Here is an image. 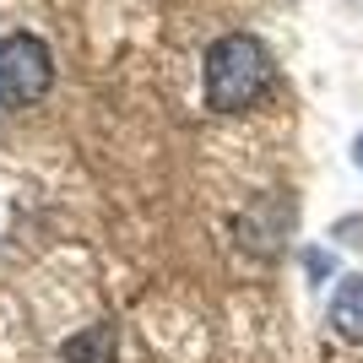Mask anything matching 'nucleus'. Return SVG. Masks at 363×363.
<instances>
[{"mask_svg": "<svg viewBox=\"0 0 363 363\" xmlns=\"http://www.w3.org/2000/svg\"><path fill=\"white\" fill-rule=\"evenodd\" d=\"M352 163H358V174H363V136L352 141Z\"/></svg>", "mask_w": 363, "mask_h": 363, "instance_id": "obj_5", "label": "nucleus"}, {"mask_svg": "<svg viewBox=\"0 0 363 363\" xmlns=\"http://www.w3.org/2000/svg\"><path fill=\"white\" fill-rule=\"evenodd\" d=\"M60 363H120V325H114V320H98L87 331H76L60 347Z\"/></svg>", "mask_w": 363, "mask_h": 363, "instance_id": "obj_3", "label": "nucleus"}, {"mask_svg": "<svg viewBox=\"0 0 363 363\" xmlns=\"http://www.w3.org/2000/svg\"><path fill=\"white\" fill-rule=\"evenodd\" d=\"M55 87V55L38 33H6L0 38V104H38Z\"/></svg>", "mask_w": 363, "mask_h": 363, "instance_id": "obj_2", "label": "nucleus"}, {"mask_svg": "<svg viewBox=\"0 0 363 363\" xmlns=\"http://www.w3.org/2000/svg\"><path fill=\"white\" fill-rule=\"evenodd\" d=\"M331 331L342 342H363V277H347L331 293Z\"/></svg>", "mask_w": 363, "mask_h": 363, "instance_id": "obj_4", "label": "nucleus"}, {"mask_svg": "<svg viewBox=\"0 0 363 363\" xmlns=\"http://www.w3.org/2000/svg\"><path fill=\"white\" fill-rule=\"evenodd\" d=\"M277 82L272 49L250 33H223L206 49V108L212 114H244L255 108Z\"/></svg>", "mask_w": 363, "mask_h": 363, "instance_id": "obj_1", "label": "nucleus"}]
</instances>
